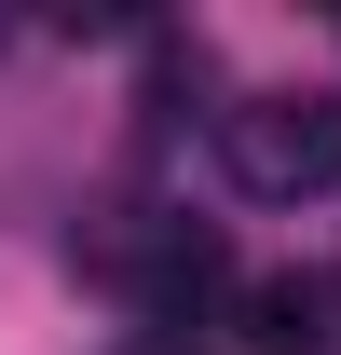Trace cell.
Here are the masks:
<instances>
[{
    "label": "cell",
    "instance_id": "obj_1",
    "mask_svg": "<svg viewBox=\"0 0 341 355\" xmlns=\"http://www.w3.org/2000/svg\"><path fill=\"white\" fill-rule=\"evenodd\" d=\"M218 137H232V178L273 205L341 178V96H246V110H218Z\"/></svg>",
    "mask_w": 341,
    "mask_h": 355
},
{
    "label": "cell",
    "instance_id": "obj_2",
    "mask_svg": "<svg viewBox=\"0 0 341 355\" xmlns=\"http://www.w3.org/2000/svg\"><path fill=\"white\" fill-rule=\"evenodd\" d=\"M328 314H341L328 273H259L246 287V355H328Z\"/></svg>",
    "mask_w": 341,
    "mask_h": 355
},
{
    "label": "cell",
    "instance_id": "obj_3",
    "mask_svg": "<svg viewBox=\"0 0 341 355\" xmlns=\"http://www.w3.org/2000/svg\"><path fill=\"white\" fill-rule=\"evenodd\" d=\"M137 355H164V342H137Z\"/></svg>",
    "mask_w": 341,
    "mask_h": 355
}]
</instances>
